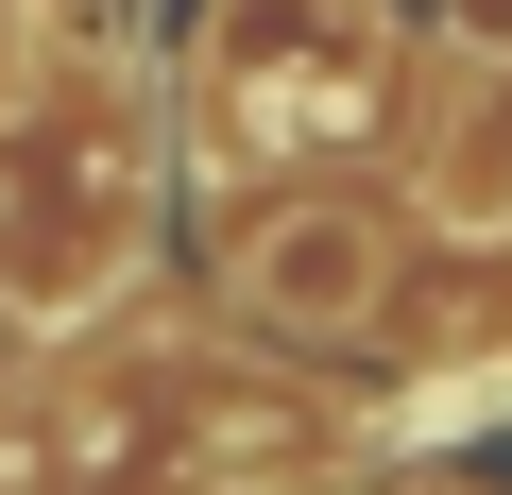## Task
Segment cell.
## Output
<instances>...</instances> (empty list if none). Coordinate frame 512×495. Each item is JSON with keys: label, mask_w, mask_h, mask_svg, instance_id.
<instances>
[{"label": "cell", "mask_w": 512, "mask_h": 495, "mask_svg": "<svg viewBox=\"0 0 512 495\" xmlns=\"http://www.w3.org/2000/svg\"><path fill=\"white\" fill-rule=\"evenodd\" d=\"M222 291H239L256 325H291V342L376 325V291H393V205H359V188H325V205H256L239 257H222Z\"/></svg>", "instance_id": "cell-2"}, {"label": "cell", "mask_w": 512, "mask_h": 495, "mask_svg": "<svg viewBox=\"0 0 512 495\" xmlns=\"http://www.w3.org/2000/svg\"><path fill=\"white\" fill-rule=\"evenodd\" d=\"M444 18H461V35H478V52H512V0H444Z\"/></svg>", "instance_id": "cell-3"}, {"label": "cell", "mask_w": 512, "mask_h": 495, "mask_svg": "<svg viewBox=\"0 0 512 495\" xmlns=\"http://www.w3.org/2000/svg\"><path fill=\"white\" fill-rule=\"evenodd\" d=\"M0 495H35V461H0Z\"/></svg>", "instance_id": "cell-5"}, {"label": "cell", "mask_w": 512, "mask_h": 495, "mask_svg": "<svg viewBox=\"0 0 512 495\" xmlns=\"http://www.w3.org/2000/svg\"><path fill=\"white\" fill-rule=\"evenodd\" d=\"M205 103H222V137H274V154L376 137L393 120V35L359 0H222L205 18Z\"/></svg>", "instance_id": "cell-1"}, {"label": "cell", "mask_w": 512, "mask_h": 495, "mask_svg": "<svg viewBox=\"0 0 512 495\" xmlns=\"http://www.w3.org/2000/svg\"><path fill=\"white\" fill-rule=\"evenodd\" d=\"M0 103H18V18H0Z\"/></svg>", "instance_id": "cell-4"}]
</instances>
